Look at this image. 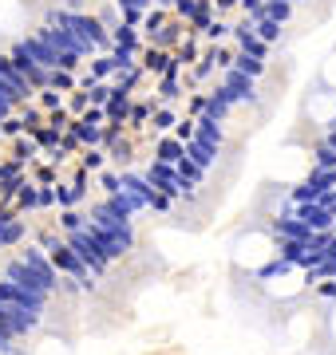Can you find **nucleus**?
<instances>
[{
  "mask_svg": "<svg viewBox=\"0 0 336 355\" xmlns=\"http://www.w3.org/2000/svg\"><path fill=\"white\" fill-rule=\"evenodd\" d=\"M40 249L48 253V261H52V268L60 272L64 280H72L79 292H95V280L99 277H91V268L79 261L76 253H72V245L64 241V237H56V233H44V241H40Z\"/></svg>",
  "mask_w": 336,
  "mask_h": 355,
  "instance_id": "1",
  "label": "nucleus"
},
{
  "mask_svg": "<svg viewBox=\"0 0 336 355\" xmlns=\"http://www.w3.org/2000/svg\"><path fill=\"white\" fill-rule=\"evenodd\" d=\"M64 241L72 245V253H76L79 261L91 268V277H107V268H111V257H107L99 245H95V237H91L87 229H79V233H67Z\"/></svg>",
  "mask_w": 336,
  "mask_h": 355,
  "instance_id": "2",
  "label": "nucleus"
},
{
  "mask_svg": "<svg viewBox=\"0 0 336 355\" xmlns=\"http://www.w3.org/2000/svg\"><path fill=\"white\" fill-rule=\"evenodd\" d=\"M119 186H123V190H127L131 198H135V202L146 205V209H162V214L170 209L167 198H162V193H158V190H155V186H151V182H146L142 174H135V170H123V174H119Z\"/></svg>",
  "mask_w": 336,
  "mask_h": 355,
  "instance_id": "3",
  "label": "nucleus"
},
{
  "mask_svg": "<svg viewBox=\"0 0 336 355\" xmlns=\"http://www.w3.org/2000/svg\"><path fill=\"white\" fill-rule=\"evenodd\" d=\"M142 178L155 186L167 202H174V198H186V186L178 182V174H174V166H167V162H151L146 170H142Z\"/></svg>",
  "mask_w": 336,
  "mask_h": 355,
  "instance_id": "4",
  "label": "nucleus"
},
{
  "mask_svg": "<svg viewBox=\"0 0 336 355\" xmlns=\"http://www.w3.org/2000/svg\"><path fill=\"white\" fill-rule=\"evenodd\" d=\"M20 261H24L40 280H44V288H48V292H60V280H64V277L52 268V261H48V253H44L40 245H24V249H20Z\"/></svg>",
  "mask_w": 336,
  "mask_h": 355,
  "instance_id": "5",
  "label": "nucleus"
},
{
  "mask_svg": "<svg viewBox=\"0 0 336 355\" xmlns=\"http://www.w3.org/2000/svg\"><path fill=\"white\" fill-rule=\"evenodd\" d=\"M0 277H4V280H12L16 288L36 292V296H56V292H48V288H44V280H40L36 272H32V268H28L24 261H20V257H16V261H8V265L0 268Z\"/></svg>",
  "mask_w": 336,
  "mask_h": 355,
  "instance_id": "6",
  "label": "nucleus"
},
{
  "mask_svg": "<svg viewBox=\"0 0 336 355\" xmlns=\"http://www.w3.org/2000/svg\"><path fill=\"white\" fill-rule=\"evenodd\" d=\"M20 48L28 51V55H32V60H36L40 67H44V71H56V67H60V51L52 48V44H48V40H44V32H28L24 40H20Z\"/></svg>",
  "mask_w": 336,
  "mask_h": 355,
  "instance_id": "7",
  "label": "nucleus"
},
{
  "mask_svg": "<svg viewBox=\"0 0 336 355\" xmlns=\"http://www.w3.org/2000/svg\"><path fill=\"white\" fill-rule=\"evenodd\" d=\"M36 328H40V316H28V312H20V308L0 304V331H4L8 340L28 336V331H36Z\"/></svg>",
  "mask_w": 336,
  "mask_h": 355,
  "instance_id": "8",
  "label": "nucleus"
},
{
  "mask_svg": "<svg viewBox=\"0 0 336 355\" xmlns=\"http://www.w3.org/2000/svg\"><path fill=\"white\" fill-rule=\"evenodd\" d=\"M221 87L230 91L237 103H258V83H253L249 76H242V71H233V67L221 71Z\"/></svg>",
  "mask_w": 336,
  "mask_h": 355,
  "instance_id": "9",
  "label": "nucleus"
},
{
  "mask_svg": "<svg viewBox=\"0 0 336 355\" xmlns=\"http://www.w3.org/2000/svg\"><path fill=\"white\" fill-rule=\"evenodd\" d=\"M24 237H28L24 217H16L12 209H0V249H16V245H24Z\"/></svg>",
  "mask_w": 336,
  "mask_h": 355,
  "instance_id": "10",
  "label": "nucleus"
},
{
  "mask_svg": "<svg viewBox=\"0 0 336 355\" xmlns=\"http://www.w3.org/2000/svg\"><path fill=\"white\" fill-rule=\"evenodd\" d=\"M0 83H4V87L12 91V99H16V103H24L28 95H32L28 79L20 76V67H16L12 60H8V55H0Z\"/></svg>",
  "mask_w": 336,
  "mask_h": 355,
  "instance_id": "11",
  "label": "nucleus"
},
{
  "mask_svg": "<svg viewBox=\"0 0 336 355\" xmlns=\"http://www.w3.org/2000/svg\"><path fill=\"white\" fill-rule=\"evenodd\" d=\"M230 32H233V40H237V48L246 51V55H253V60H261V64H265V55H269V48H265V44H261V40L253 36V24H249V20H242V24H233Z\"/></svg>",
  "mask_w": 336,
  "mask_h": 355,
  "instance_id": "12",
  "label": "nucleus"
},
{
  "mask_svg": "<svg viewBox=\"0 0 336 355\" xmlns=\"http://www.w3.org/2000/svg\"><path fill=\"white\" fill-rule=\"evenodd\" d=\"M273 233H277L281 241H309V237H312V229L305 225V221H297V217H293V209L273 221Z\"/></svg>",
  "mask_w": 336,
  "mask_h": 355,
  "instance_id": "13",
  "label": "nucleus"
},
{
  "mask_svg": "<svg viewBox=\"0 0 336 355\" xmlns=\"http://www.w3.org/2000/svg\"><path fill=\"white\" fill-rule=\"evenodd\" d=\"M293 217H297V221H305L312 233H333V221H336L333 214H324L321 205H297V209H293Z\"/></svg>",
  "mask_w": 336,
  "mask_h": 355,
  "instance_id": "14",
  "label": "nucleus"
},
{
  "mask_svg": "<svg viewBox=\"0 0 336 355\" xmlns=\"http://www.w3.org/2000/svg\"><path fill=\"white\" fill-rule=\"evenodd\" d=\"M83 202H87V182L83 178L67 182V186H56V205L60 209H79Z\"/></svg>",
  "mask_w": 336,
  "mask_h": 355,
  "instance_id": "15",
  "label": "nucleus"
},
{
  "mask_svg": "<svg viewBox=\"0 0 336 355\" xmlns=\"http://www.w3.org/2000/svg\"><path fill=\"white\" fill-rule=\"evenodd\" d=\"M194 142H206V146H226V130H221V123H214V119H194Z\"/></svg>",
  "mask_w": 336,
  "mask_h": 355,
  "instance_id": "16",
  "label": "nucleus"
},
{
  "mask_svg": "<svg viewBox=\"0 0 336 355\" xmlns=\"http://www.w3.org/2000/svg\"><path fill=\"white\" fill-rule=\"evenodd\" d=\"M139 67L146 71V76H167L170 55H167L162 48H142V51H139Z\"/></svg>",
  "mask_w": 336,
  "mask_h": 355,
  "instance_id": "17",
  "label": "nucleus"
},
{
  "mask_svg": "<svg viewBox=\"0 0 336 355\" xmlns=\"http://www.w3.org/2000/svg\"><path fill=\"white\" fill-rule=\"evenodd\" d=\"M174 174H178V182L186 186V193L194 190V186H202V182H206V170H198V166L186 158V154H182L178 162H174Z\"/></svg>",
  "mask_w": 336,
  "mask_h": 355,
  "instance_id": "18",
  "label": "nucleus"
},
{
  "mask_svg": "<svg viewBox=\"0 0 336 355\" xmlns=\"http://www.w3.org/2000/svg\"><path fill=\"white\" fill-rule=\"evenodd\" d=\"M182 154H186V146H182L178 139H174V135H162V139L155 142V162H167V166H174L182 158Z\"/></svg>",
  "mask_w": 336,
  "mask_h": 355,
  "instance_id": "19",
  "label": "nucleus"
},
{
  "mask_svg": "<svg viewBox=\"0 0 336 355\" xmlns=\"http://www.w3.org/2000/svg\"><path fill=\"white\" fill-rule=\"evenodd\" d=\"M186 158L198 166V170H210V166L218 162V146H206V142H186Z\"/></svg>",
  "mask_w": 336,
  "mask_h": 355,
  "instance_id": "20",
  "label": "nucleus"
},
{
  "mask_svg": "<svg viewBox=\"0 0 336 355\" xmlns=\"http://www.w3.org/2000/svg\"><path fill=\"white\" fill-rule=\"evenodd\" d=\"M111 48H119V51H135V55H139V51H142V44H139V28H127V24L111 28Z\"/></svg>",
  "mask_w": 336,
  "mask_h": 355,
  "instance_id": "21",
  "label": "nucleus"
},
{
  "mask_svg": "<svg viewBox=\"0 0 336 355\" xmlns=\"http://www.w3.org/2000/svg\"><path fill=\"white\" fill-rule=\"evenodd\" d=\"M230 67H233V71H242V76H249L253 83H258V79L265 76V64H261V60H253V55H246V51L230 55Z\"/></svg>",
  "mask_w": 336,
  "mask_h": 355,
  "instance_id": "22",
  "label": "nucleus"
},
{
  "mask_svg": "<svg viewBox=\"0 0 336 355\" xmlns=\"http://www.w3.org/2000/svg\"><path fill=\"white\" fill-rule=\"evenodd\" d=\"M253 36L269 48V44H277V40H281V24H273V20H265V16H261V20H253Z\"/></svg>",
  "mask_w": 336,
  "mask_h": 355,
  "instance_id": "23",
  "label": "nucleus"
},
{
  "mask_svg": "<svg viewBox=\"0 0 336 355\" xmlns=\"http://www.w3.org/2000/svg\"><path fill=\"white\" fill-rule=\"evenodd\" d=\"M151 123H155L158 135H170V130L178 127V114L170 111V107H155V111H151Z\"/></svg>",
  "mask_w": 336,
  "mask_h": 355,
  "instance_id": "24",
  "label": "nucleus"
},
{
  "mask_svg": "<svg viewBox=\"0 0 336 355\" xmlns=\"http://www.w3.org/2000/svg\"><path fill=\"white\" fill-rule=\"evenodd\" d=\"M76 87H79L76 71H60V67H56L52 76H48V91H76Z\"/></svg>",
  "mask_w": 336,
  "mask_h": 355,
  "instance_id": "25",
  "label": "nucleus"
},
{
  "mask_svg": "<svg viewBox=\"0 0 336 355\" xmlns=\"http://www.w3.org/2000/svg\"><path fill=\"white\" fill-rule=\"evenodd\" d=\"M32 209H56V186H32Z\"/></svg>",
  "mask_w": 336,
  "mask_h": 355,
  "instance_id": "26",
  "label": "nucleus"
},
{
  "mask_svg": "<svg viewBox=\"0 0 336 355\" xmlns=\"http://www.w3.org/2000/svg\"><path fill=\"white\" fill-rule=\"evenodd\" d=\"M312 162H317L312 170H324V174H333V170H336V150H328V146L321 142V146L312 150Z\"/></svg>",
  "mask_w": 336,
  "mask_h": 355,
  "instance_id": "27",
  "label": "nucleus"
},
{
  "mask_svg": "<svg viewBox=\"0 0 336 355\" xmlns=\"http://www.w3.org/2000/svg\"><path fill=\"white\" fill-rule=\"evenodd\" d=\"M305 257V241H281V261L285 265H297Z\"/></svg>",
  "mask_w": 336,
  "mask_h": 355,
  "instance_id": "28",
  "label": "nucleus"
},
{
  "mask_svg": "<svg viewBox=\"0 0 336 355\" xmlns=\"http://www.w3.org/2000/svg\"><path fill=\"white\" fill-rule=\"evenodd\" d=\"M99 190H103V198H111V193L123 190V186H119V174H115V170H99Z\"/></svg>",
  "mask_w": 336,
  "mask_h": 355,
  "instance_id": "29",
  "label": "nucleus"
},
{
  "mask_svg": "<svg viewBox=\"0 0 336 355\" xmlns=\"http://www.w3.org/2000/svg\"><path fill=\"white\" fill-rule=\"evenodd\" d=\"M170 135H174V139H178L182 146H186V142L194 139V119H178V127L170 130Z\"/></svg>",
  "mask_w": 336,
  "mask_h": 355,
  "instance_id": "30",
  "label": "nucleus"
},
{
  "mask_svg": "<svg viewBox=\"0 0 336 355\" xmlns=\"http://www.w3.org/2000/svg\"><path fill=\"white\" fill-rule=\"evenodd\" d=\"M237 4H242V12L249 16V24H253V20H261V16H265V0H237Z\"/></svg>",
  "mask_w": 336,
  "mask_h": 355,
  "instance_id": "31",
  "label": "nucleus"
},
{
  "mask_svg": "<svg viewBox=\"0 0 336 355\" xmlns=\"http://www.w3.org/2000/svg\"><path fill=\"white\" fill-rule=\"evenodd\" d=\"M174 8H178L186 20H194V16H198V0H174Z\"/></svg>",
  "mask_w": 336,
  "mask_h": 355,
  "instance_id": "32",
  "label": "nucleus"
},
{
  "mask_svg": "<svg viewBox=\"0 0 336 355\" xmlns=\"http://www.w3.org/2000/svg\"><path fill=\"white\" fill-rule=\"evenodd\" d=\"M230 32V24H218V20H210V28H206V40H221Z\"/></svg>",
  "mask_w": 336,
  "mask_h": 355,
  "instance_id": "33",
  "label": "nucleus"
},
{
  "mask_svg": "<svg viewBox=\"0 0 336 355\" xmlns=\"http://www.w3.org/2000/svg\"><path fill=\"white\" fill-rule=\"evenodd\" d=\"M83 166H87V170H103V158H99V150H87V154H83Z\"/></svg>",
  "mask_w": 336,
  "mask_h": 355,
  "instance_id": "34",
  "label": "nucleus"
},
{
  "mask_svg": "<svg viewBox=\"0 0 336 355\" xmlns=\"http://www.w3.org/2000/svg\"><path fill=\"white\" fill-rule=\"evenodd\" d=\"M202 111H206V95H194V99H190V119H198Z\"/></svg>",
  "mask_w": 336,
  "mask_h": 355,
  "instance_id": "35",
  "label": "nucleus"
},
{
  "mask_svg": "<svg viewBox=\"0 0 336 355\" xmlns=\"http://www.w3.org/2000/svg\"><path fill=\"white\" fill-rule=\"evenodd\" d=\"M324 146H328V150H336V119L328 123V130H324Z\"/></svg>",
  "mask_w": 336,
  "mask_h": 355,
  "instance_id": "36",
  "label": "nucleus"
},
{
  "mask_svg": "<svg viewBox=\"0 0 336 355\" xmlns=\"http://www.w3.org/2000/svg\"><path fill=\"white\" fill-rule=\"evenodd\" d=\"M135 8H139V12H151V8H155V0H135Z\"/></svg>",
  "mask_w": 336,
  "mask_h": 355,
  "instance_id": "37",
  "label": "nucleus"
},
{
  "mask_svg": "<svg viewBox=\"0 0 336 355\" xmlns=\"http://www.w3.org/2000/svg\"><path fill=\"white\" fill-rule=\"evenodd\" d=\"M0 139H4V123H0Z\"/></svg>",
  "mask_w": 336,
  "mask_h": 355,
  "instance_id": "38",
  "label": "nucleus"
},
{
  "mask_svg": "<svg viewBox=\"0 0 336 355\" xmlns=\"http://www.w3.org/2000/svg\"><path fill=\"white\" fill-rule=\"evenodd\" d=\"M333 233H336V221H333Z\"/></svg>",
  "mask_w": 336,
  "mask_h": 355,
  "instance_id": "39",
  "label": "nucleus"
}]
</instances>
